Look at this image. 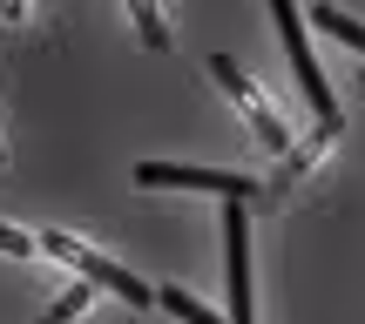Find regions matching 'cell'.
Returning a JSON list of instances; mask_svg holds the SVG:
<instances>
[{
  "label": "cell",
  "mask_w": 365,
  "mask_h": 324,
  "mask_svg": "<svg viewBox=\"0 0 365 324\" xmlns=\"http://www.w3.org/2000/svg\"><path fill=\"white\" fill-rule=\"evenodd\" d=\"M271 14H277V34H284V48H291V68H298V88L312 95L318 122H325V135H331V129H339V102H331L325 75H318L312 48H304V14H298V0H271Z\"/></svg>",
  "instance_id": "1"
},
{
  "label": "cell",
  "mask_w": 365,
  "mask_h": 324,
  "mask_svg": "<svg viewBox=\"0 0 365 324\" xmlns=\"http://www.w3.org/2000/svg\"><path fill=\"white\" fill-rule=\"evenodd\" d=\"M41 250H48V257H61V263H75V271L88 277V284L115 291V298H129V304H156V291H149L143 277L115 271V263H108V257H95L88 244H75V236H61V230H48V236H41Z\"/></svg>",
  "instance_id": "2"
},
{
  "label": "cell",
  "mask_w": 365,
  "mask_h": 324,
  "mask_svg": "<svg viewBox=\"0 0 365 324\" xmlns=\"http://www.w3.org/2000/svg\"><path fill=\"white\" fill-rule=\"evenodd\" d=\"M223 284H230V324H250V216L223 203Z\"/></svg>",
  "instance_id": "3"
},
{
  "label": "cell",
  "mask_w": 365,
  "mask_h": 324,
  "mask_svg": "<svg viewBox=\"0 0 365 324\" xmlns=\"http://www.w3.org/2000/svg\"><path fill=\"white\" fill-rule=\"evenodd\" d=\"M135 182H149V189H210V196H230V203L250 196V182L237 169H196V162H135Z\"/></svg>",
  "instance_id": "4"
},
{
  "label": "cell",
  "mask_w": 365,
  "mask_h": 324,
  "mask_svg": "<svg viewBox=\"0 0 365 324\" xmlns=\"http://www.w3.org/2000/svg\"><path fill=\"white\" fill-rule=\"evenodd\" d=\"M210 75H217V81H223V88H230V95H237V102H244V115H250V122H257V135H264V142H271V149H284V142H291V135H284V129H277V115H271V108H264V95H257V88H250V81H244V75H237V68H230V61H223V54H217V61H210Z\"/></svg>",
  "instance_id": "5"
},
{
  "label": "cell",
  "mask_w": 365,
  "mask_h": 324,
  "mask_svg": "<svg viewBox=\"0 0 365 324\" xmlns=\"http://www.w3.org/2000/svg\"><path fill=\"white\" fill-rule=\"evenodd\" d=\"M312 21L325 27L331 41H345V48H359V54H365V21H352V14H345V7H318Z\"/></svg>",
  "instance_id": "6"
},
{
  "label": "cell",
  "mask_w": 365,
  "mask_h": 324,
  "mask_svg": "<svg viewBox=\"0 0 365 324\" xmlns=\"http://www.w3.org/2000/svg\"><path fill=\"white\" fill-rule=\"evenodd\" d=\"M156 304H163L170 318H182V324H230V318H217V311H210V304H196L190 291H156Z\"/></svg>",
  "instance_id": "7"
},
{
  "label": "cell",
  "mask_w": 365,
  "mask_h": 324,
  "mask_svg": "<svg viewBox=\"0 0 365 324\" xmlns=\"http://www.w3.org/2000/svg\"><path fill=\"white\" fill-rule=\"evenodd\" d=\"M129 7H135V27H143V41H149V48H163V41H170V27L156 21V0H129Z\"/></svg>",
  "instance_id": "8"
},
{
  "label": "cell",
  "mask_w": 365,
  "mask_h": 324,
  "mask_svg": "<svg viewBox=\"0 0 365 324\" xmlns=\"http://www.w3.org/2000/svg\"><path fill=\"white\" fill-rule=\"evenodd\" d=\"M81 304H88V284H75L68 298H54V304H48V318H41V324H68V318H81Z\"/></svg>",
  "instance_id": "9"
},
{
  "label": "cell",
  "mask_w": 365,
  "mask_h": 324,
  "mask_svg": "<svg viewBox=\"0 0 365 324\" xmlns=\"http://www.w3.org/2000/svg\"><path fill=\"white\" fill-rule=\"evenodd\" d=\"M0 250H14V257H27V250H34V236H21V230H7V223H0Z\"/></svg>",
  "instance_id": "10"
},
{
  "label": "cell",
  "mask_w": 365,
  "mask_h": 324,
  "mask_svg": "<svg viewBox=\"0 0 365 324\" xmlns=\"http://www.w3.org/2000/svg\"><path fill=\"white\" fill-rule=\"evenodd\" d=\"M21 7H27V0H0V14H7V21H21Z\"/></svg>",
  "instance_id": "11"
}]
</instances>
